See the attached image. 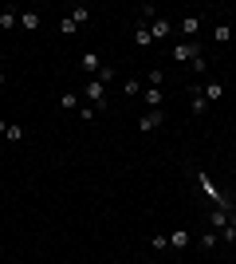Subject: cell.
I'll return each mask as SVG.
<instances>
[{
	"mask_svg": "<svg viewBox=\"0 0 236 264\" xmlns=\"http://www.w3.org/2000/svg\"><path fill=\"white\" fill-rule=\"evenodd\" d=\"M138 12L146 16V20H158V8H154V4H142V8H138Z\"/></svg>",
	"mask_w": 236,
	"mask_h": 264,
	"instance_id": "obj_28",
	"label": "cell"
},
{
	"mask_svg": "<svg viewBox=\"0 0 236 264\" xmlns=\"http://www.w3.org/2000/svg\"><path fill=\"white\" fill-rule=\"evenodd\" d=\"M197 32H201V16H181V36L197 40Z\"/></svg>",
	"mask_w": 236,
	"mask_h": 264,
	"instance_id": "obj_6",
	"label": "cell"
},
{
	"mask_svg": "<svg viewBox=\"0 0 236 264\" xmlns=\"http://www.w3.org/2000/svg\"><path fill=\"white\" fill-rule=\"evenodd\" d=\"M189 111H193V115H205V111H209V99L201 95V91H193V107H189Z\"/></svg>",
	"mask_w": 236,
	"mask_h": 264,
	"instance_id": "obj_14",
	"label": "cell"
},
{
	"mask_svg": "<svg viewBox=\"0 0 236 264\" xmlns=\"http://www.w3.org/2000/svg\"><path fill=\"white\" fill-rule=\"evenodd\" d=\"M150 40H154L150 28H146V24H138V28H134V44H138V47H150Z\"/></svg>",
	"mask_w": 236,
	"mask_h": 264,
	"instance_id": "obj_13",
	"label": "cell"
},
{
	"mask_svg": "<svg viewBox=\"0 0 236 264\" xmlns=\"http://www.w3.org/2000/svg\"><path fill=\"white\" fill-rule=\"evenodd\" d=\"M83 71L99 75V71H103V56H99V51H87V56H83Z\"/></svg>",
	"mask_w": 236,
	"mask_h": 264,
	"instance_id": "obj_8",
	"label": "cell"
},
{
	"mask_svg": "<svg viewBox=\"0 0 236 264\" xmlns=\"http://www.w3.org/2000/svg\"><path fill=\"white\" fill-rule=\"evenodd\" d=\"M162 122H165V111H146V115H142V118H138V130H158V126H162Z\"/></svg>",
	"mask_w": 236,
	"mask_h": 264,
	"instance_id": "obj_4",
	"label": "cell"
},
{
	"mask_svg": "<svg viewBox=\"0 0 236 264\" xmlns=\"http://www.w3.org/2000/svg\"><path fill=\"white\" fill-rule=\"evenodd\" d=\"M122 91H126V95H142V79H126Z\"/></svg>",
	"mask_w": 236,
	"mask_h": 264,
	"instance_id": "obj_22",
	"label": "cell"
},
{
	"mask_svg": "<svg viewBox=\"0 0 236 264\" xmlns=\"http://www.w3.org/2000/svg\"><path fill=\"white\" fill-rule=\"evenodd\" d=\"M71 20L79 24V28H83V24L91 20V8H83V4H75V8H71Z\"/></svg>",
	"mask_w": 236,
	"mask_h": 264,
	"instance_id": "obj_16",
	"label": "cell"
},
{
	"mask_svg": "<svg viewBox=\"0 0 236 264\" xmlns=\"http://www.w3.org/2000/svg\"><path fill=\"white\" fill-rule=\"evenodd\" d=\"M95 79H99V83H103V87H106V83H110V79H114V67H106V63H103V71L95 75Z\"/></svg>",
	"mask_w": 236,
	"mask_h": 264,
	"instance_id": "obj_23",
	"label": "cell"
},
{
	"mask_svg": "<svg viewBox=\"0 0 236 264\" xmlns=\"http://www.w3.org/2000/svg\"><path fill=\"white\" fill-rule=\"evenodd\" d=\"M59 107H63V111H75V107H79V95H75V91H63Z\"/></svg>",
	"mask_w": 236,
	"mask_h": 264,
	"instance_id": "obj_17",
	"label": "cell"
},
{
	"mask_svg": "<svg viewBox=\"0 0 236 264\" xmlns=\"http://www.w3.org/2000/svg\"><path fill=\"white\" fill-rule=\"evenodd\" d=\"M59 32H63V36H75V32H79V24H75L71 16H63V20H59Z\"/></svg>",
	"mask_w": 236,
	"mask_h": 264,
	"instance_id": "obj_19",
	"label": "cell"
},
{
	"mask_svg": "<svg viewBox=\"0 0 236 264\" xmlns=\"http://www.w3.org/2000/svg\"><path fill=\"white\" fill-rule=\"evenodd\" d=\"M150 249H154V252L169 249V236H162V233H158V236H150Z\"/></svg>",
	"mask_w": 236,
	"mask_h": 264,
	"instance_id": "obj_20",
	"label": "cell"
},
{
	"mask_svg": "<svg viewBox=\"0 0 236 264\" xmlns=\"http://www.w3.org/2000/svg\"><path fill=\"white\" fill-rule=\"evenodd\" d=\"M95 115H99V107H79V118H83V122H91Z\"/></svg>",
	"mask_w": 236,
	"mask_h": 264,
	"instance_id": "obj_26",
	"label": "cell"
},
{
	"mask_svg": "<svg viewBox=\"0 0 236 264\" xmlns=\"http://www.w3.org/2000/svg\"><path fill=\"white\" fill-rule=\"evenodd\" d=\"M142 91H146V107H150V111H162V103H165L162 87H142Z\"/></svg>",
	"mask_w": 236,
	"mask_h": 264,
	"instance_id": "obj_10",
	"label": "cell"
},
{
	"mask_svg": "<svg viewBox=\"0 0 236 264\" xmlns=\"http://www.w3.org/2000/svg\"><path fill=\"white\" fill-rule=\"evenodd\" d=\"M201 95H205L209 103H221V99H224V83H217V79H213V83H205V87H201Z\"/></svg>",
	"mask_w": 236,
	"mask_h": 264,
	"instance_id": "obj_9",
	"label": "cell"
},
{
	"mask_svg": "<svg viewBox=\"0 0 236 264\" xmlns=\"http://www.w3.org/2000/svg\"><path fill=\"white\" fill-rule=\"evenodd\" d=\"M146 28H150V36H154V40H165V36H169V32H173V24H169V20H165V16H158V20H150Z\"/></svg>",
	"mask_w": 236,
	"mask_h": 264,
	"instance_id": "obj_5",
	"label": "cell"
},
{
	"mask_svg": "<svg viewBox=\"0 0 236 264\" xmlns=\"http://www.w3.org/2000/svg\"><path fill=\"white\" fill-rule=\"evenodd\" d=\"M20 24H24V32H40L44 28V16L40 12H20Z\"/></svg>",
	"mask_w": 236,
	"mask_h": 264,
	"instance_id": "obj_7",
	"label": "cell"
},
{
	"mask_svg": "<svg viewBox=\"0 0 236 264\" xmlns=\"http://www.w3.org/2000/svg\"><path fill=\"white\" fill-rule=\"evenodd\" d=\"M0 252H4V241H0Z\"/></svg>",
	"mask_w": 236,
	"mask_h": 264,
	"instance_id": "obj_30",
	"label": "cell"
},
{
	"mask_svg": "<svg viewBox=\"0 0 236 264\" xmlns=\"http://www.w3.org/2000/svg\"><path fill=\"white\" fill-rule=\"evenodd\" d=\"M83 99H87L91 107H99V111H103V107H106V87L99 83V79H87V91H83Z\"/></svg>",
	"mask_w": 236,
	"mask_h": 264,
	"instance_id": "obj_2",
	"label": "cell"
},
{
	"mask_svg": "<svg viewBox=\"0 0 236 264\" xmlns=\"http://www.w3.org/2000/svg\"><path fill=\"white\" fill-rule=\"evenodd\" d=\"M0 87H4V71H0Z\"/></svg>",
	"mask_w": 236,
	"mask_h": 264,
	"instance_id": "obj_29",
	"label": "cell"
},
{
	"mask_svg": "<svg viewBox=\"0 0 236 264\" xmlns=\"http://www.w3.org/2000/svg\"><path fill=\"white\" fill-rule=\"evenodd\" d=\"M224 225H232V213H224V209H213V229L221 233Z\"/></svg>",
	"mask_w": 236,
	"mask_h": 264,
	"instance_id": "obj_12",
	"label": "cell"
},
{
	"mask_svg": "<svg viewBox=\"0 0 236 264\" xmlns=\"http://www.w3.org/2000/svg\"><path fill=\"white\" fill-rule=\"evenodd\" d=\"M4 138H8V142H20V138H24V130H20V126H16V122H12V126L4 130Z\"/></svg>",
	"mask_w": 236,
	"mask_h": 264,
	"instance_id": "obj_24",
	"label": "cell"
},
{
	"mask_svg": "<svg viewBox=\"0 0 236 264\" xmlns=\"http://www.w3.org/2000/svg\"><path fill=\"white\" fill-rule=\"evenodd\" d=\"M197 181H201V190L209 193V201H213V209H224V213H232V201H228V197L221 193V186H217V181H213V177H209L205 170H197Z\"/></svg>",
	"mask_w": 236,
	"mask_h": 264,
	"instance_id": "obj_1",
	"label": "cell"
},
{
	"mask_svg": "<svg viewBox=\"0 0 236 264\" xmlns=\"http://www.w3.org/2000/svg\"><path fill=\"white\" fill-rule=\"evenodd\" d=\"M217 236H221V241H236V221H232V225H224Z\"/></svg>",
	"mask_w": 236,
	"mask_h": 264,
	"instance_id": "obj_25",
	"label": "cell"
},
{
	"mask_svg": "<svg viewBox=\"0 0 236 264\" xmlns=\"http://www.w3.org/2000/svg\"><path fill=\"white\" fill-rule=\"evenodd\" d=\"M189 241H193V236L185 233V229H181V233H169V245H173V249H185Z\"/></svg>",
	"mask_w": 236,
	"mask_h": 264,
	"instance_id": "obj_18",
	"label": "cell"
},
{
	"mask_svg": "<svg viewBox=\"0 0 236 264\" xmlns=\"http://www.w3.org/2000/svg\"><path fill=\"white\" fill-rule=\"evenodd\" d=\"M213 40H217V44H228V40H232V28H228V24H217V28H213Z\"/></svg>",
	"mask_w": 236,
	"mask_h": 264,
	"instance_id": "obj_15",
	"label": "cell"
},
{
	"mask_svg": "<svg viewBox=\"0 0 236 264\" xmlns=\"http://www.w3.org/2000/svg\"><path fill=\"white\" fill-rule=\"evenodd\" d=\"M197 56H201V44H197V40H185V44H173V59H177V63H193Z\"/></svg>",
	"mask_w": 236,
	"mask_h": 264,
	"instance_id": "obj_3",
	"label": "cell"
},
{
	"mask_svg": "<svg viewBox=\"0 0 236 264\" xmlns=\"http://www.w3.org/2000/svg\"><path fill=\"white\" fill-rule=\"evenodd\" d=\"M20 24V8H4L0 12V28H16Z\"/></svg>",
	"mask_w": 236,
	"mask_h": 264,
	"instance_id": "obj_11",
	"label": "cell"
},
{
	"mask_svg": "<svg viewBox=\"0 0 236 264\" xmlns=\"http://www.w3.org/2000/svg\"><path fill=\"white\" fill-rule=\"evenodd\" d=\"M201 245H205V249H217V245H221V236H217V229H213V233H201Z\"/></svg>",
	"mask_w": 236,
	"mask_h": 264,
	"instance_id": "obj_21",
	"label": "cell"
},
{
	"mask_svg": "<svg viewBox=\"0 0 236 264\" xmlns=\"http://www.w3.org/2000/svg\"><path fill=\"white\" fill-rule=\"evenodd\" d=\"M162 79H165V71H158V67H154V71H150V87H162Z\"/></svg>",
	"mask_w": 236,
	"mask_h": 264,
	"instance_id": "obj_27",
	"label": "cell"
}]
</instances>
